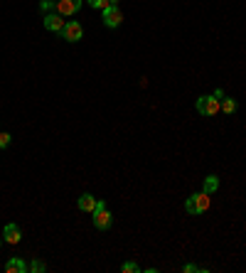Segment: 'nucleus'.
<instances>
[{"instance_id": "obj_1", "label": "nucleus", "mask_w": 246, "mask_h": 273, "mask_svg": "<svg viewBox=\"0 0 246 273\" xmlns=\"http://www.w3.org/2000/svg\"><path fill=\"white\" fill-rule=\"evenodd\" d=\"M91 217H94V226H96L98 232H106V229H111V224H113L109 204L104 199H96V209L91 212Z\"/></svg>"}, {"instance_id": "obj_3", "label": "nucleus", "mask_w": 246, "mask_h": 273, "mask_svg": "<svg viewBox=\"0 0 246 273\" xmlns=\"http://www.w3.org/2000/svg\"><path fill=\"white\" fill-rule=\"evenodd\" d=\"M197 113H202V116H217L221 111V101L212 94V96H199L195 103Z\"/></svg>"}, {"instance_id": "obj_10", "label": "nucleus", "mask_w": 246, "mask_h": 273, "mask_svg": "<svg viewBox=\"0 0 246 273\" xmlns=\"http://www.w3.org/2000/svg\"><path fill=\"white\" fill-rule=\"evenodd\" d=\"M25 271H30V266H27L20 256H12V259L5 263V273H25Z\"/></svg>"}, {"instance_id": "obj_11", "label": "nucleus", "mask_w": 246, "mask_h": 273, "mask_svg": "<svg viewBox=\"0 0 246 273\" xmlns=\"http://www.w3.org/2000/svg\"><path fill=\"white\" fill-rule=\"evenodd\" d=\"M217 190H219V177H217V175H207V177H204V185H202V192L214 195Z\"/></svg>"}, {"instance_id": "obj_5", "label": "nucleus", "mask_w": 246, "mask_h": 273, "mask_svg": "<svg viewBox=\"0 0 246 273\" xmlns=\"http://www.w3.org/2000/svg\"><path fill=\"white\" fill-rule=\"evenodd\" d=\"M101 20H104V25L109 27V30H116V27L123 23V13L118 5H111L106 10H101Z\"/></svg>"}, {"instance_id": "obj_4", "label": "nucleus", "mask_w": 246, "mask_h": 273, "mask_svg": "<svg viewBox=\"0 0 246 273\" xmlns=\"http://www.w3.org/2000/svg\"><path fill=\"white\" fill-rule=\"evenodd\" d=\"M61 39H67V42H79V39L84 37V25L79 23V20H69L67 25H64V30L59 32Z\"/></svg>"}, {"instance_id": "obj_13", "label": "nucleus", "mask_w": 246, "mask_h": 273, "mask_svg": "<svg viewBox=\"0 0 246 273\" xmlns=\"http://www.w3.org/2000/svg\"><path fill=\"white\" fill-rule=\"evenodd\" d=\"M121 271L123 273H140V266H138L135 261H126V263H121Z\"/></svg>"}, {"instance_id": "obj_12", "label": "nucleus", "mask_w": 246, "mask_h": 273, "mask_svg": "<svg viewBox=\"0 0 246 273\" xmlns=\"http://www.w3.org/2000/svg\"><path fill=\"white\" fill-rule=\"evenodd\" d=\"M221 111H224V113H234V111H236V101L224 96V99H221Z\"/></svg>"}, {"instance_id": "obj_15", "label": "nucleus", "mask_w": 246, "mask_h": 273, "mask_svg": "<svg viewBox=\"0 0 246 273\" xmlns=\"http://www.w3.org/2000/svg\"><path fill=\"white\" fill-rule=\"evenodd\" d=\"M39 10H42V13H52V10H57V3H54V0H42V3H39Z\"/></svg>"}, {"instance_id": "obj_6", "label": "nucleus", "mask_w": 246, "mask_h": 273, "mask_svg": "<svg viewBox=\"0 0 246 273\" xmlns=\"http://www.w3.org/2000/svg\"><path fill=\"white\" fill-rule=\"evenodd\" d=\"M84 0H57V13L61 17H69V15H76L81 10Z\"/></svg>"}, {"instance_id": "obj_20", "label": "nucleus", "mask_w": 246, "mask_h": 273, "mask_svg": "<svg viewBox=\"0 0 246 273\" xmlns=\"http://www.w3.org/2000/svg\"><path fill=\"white\" fill-rule=\"evenodd\" d=\"M0 244H3V239H0Z\"/></svg>"}, {"instance_id": "obj_16", "label": "nucleus", "mask_w": 246, "mask_h": 273, "mask_svg": "<svg viewBox=\"0 0 246 273\" xmlns=\"http://www.w3.org/2000/svg\"><path fill=\"white\" fill-rule=\"evenodd\" d=\"M45 268H47V266H45V261H39V259H35L32 263H30V271H32V273H42Z\"/></svg>"}, {"instance_id": "obj_7", "label": "nucleus", "mask_w": 246, "mask_h": 273, "mask_svg": "<svg viewBox=\"0 0 246 273\" xmlns=\"http://www.w3.org/2000/svg\"><path fill=\"white\" fill-rule=\"evenodd\" d=\"M20 239H23V232H20V226L17 224H5V229H3V241L5 244H10V246H15V244H20Z\"/></svg>"}, {"instance_id": "obj_19", "label": "nucleus", "mask_w": 246, "mask_h": 273, "mask_svg": "<svg viewBox=\"0 0 246 273\" xmlns=\"http://www.w3.org/2000/svg\"><path fill=\"white\" fill-rule=\"evenodd\" d=\"M109 3H111V5H118V0H109Z\"/></svg>"}, {"instance_id": "obj_8", "label": "nucleus", "mask_w": 246, "mask_h": 273, "mask_svg": "<svg viewBox=\"0 0 246 273\" xmlns=\"http://www.w3.org/2000/svg\"><path fill=\"white\" fill-rule=\"evenodd\" d=\"M64 25H67V23H64V17H61L59 13H47L45 15V27H47L49 32H57V35H59L61 30H64Z\"/></svg>"}, {"instance_id": "obj_17", "label": "nucleus", "mask_w": 246, "mask_h": 273, "mask_svg": "<svg viewBox=\"0 0 246 273\" xmlns=\"http://www.w3.org/2000/svg\"><path fill=\"white\" fill-rule=\"evenodd\" d=\"M10 140H12V136H10V133H0V148L5 150L8 145H10Z\"/></svg>"}, {"instance_id": "obj_9", "label": "nucleus", "mask_w": 246, "mask_h": 273, "mask_svg": "<svg viewBox=\"0 0 246 273\" xmlns=\"http://www.w3.org/2000/svg\"><path fill=\"white\" fill-rule=\"evenodd\" d=\"M76 207L81 212H86V214H91V212L96 209V197L94 195H89V192H84L81 197L76 199Z\"/></svg>"}, {"instance_id": "obj_18", "label": "nucleus", "mask_w": 246, "mask_h": 273, "mask_svg": "<svg viewBox=\"0 0 246 273\" xmlns=\"http://www.w3.org/2000/svg\"><path fill=\"white\" fill-rule=\"evenodd\" d=\"M182 271H184V273H199L202 268H199V266H195V263H184Z\"/></svg>"}, {"instance_id": "obj_14", "label": "nucleus", "mask_w": 246, "mask_h": 273, "mask_svg": "<svg viewBox=\"0 0 246 273\" xmlns=\"http://www.w3.org/2000/svg\"><path fill=\"white\" fill-rule=\"evenodd\" d=\"M89 3V8H94V10H106V8H111L109 0H86Z\"/></svg>"}, {"instance_id": "obj_2", "label": "nucleus", "mask_w": 246, "mask_h": 273, "mask_svg": "<svg viewBox=\"0 0 246 273\" xmlns=\"http://www.w3.org/2000/svg\"><path fill=\"white\" fill-rule=\"evenodd\" d=\"M209 204H212V199H209L207 192H197V195H190L184 199V209L190 214H202V212L209 209Z\"/></svg>"}]
</instances>
